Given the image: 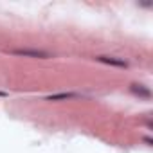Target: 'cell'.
Listing matches in <instances>:
<instances>
[{"mask_svg":"<svg viewBox=\"0 0 153 153\" xmlns=\"http://www.w3.org/2000/svg\"><path fill=\"white\" fill-rule=\"evenodd\" d=\"M13 54H15V56H24V58H40V59L51 58L49 52H45V51H38V49H15Z\"/></svg>","mask_w":153,"mask_h":153,"instance_id":"1","label":"cell"},{"mask_svg":"<svg viewBox=\"0 0 153 153\" xmlns=\"http://www.w3.org/2000/svg\"><path fill=\"white\" fill-rule=\"evenodd\" d=\"M96 59H97V61H101V63H106V65L121 67V68H126V67H128V63H126L123 58H114V56H97Z\"/></svg>","mask_w":153,"mask_h":153,"instance_id":"2","label":"cell"},{"mask_svg":"<svg viewBox=\"0 0 153 153\" xmlns=\"http://www.w3.org/2000/svg\"><path fill=\"white\" fill-rule=\"evenodd\" d=\"M130 90H131L135 96H139V97H146V99H149V97H151L149 88H148V87H144V85H137V83H133V85L130 87Z\"/></svg>","mask_w":153,"mask_h":153,"instance_id":"3","label":"cell"},{"mask_svg":"<svg viewBox=\"0 0 153 153\" xmlns=\"http://www.w3.org/2000/svg\"><path fill=\"white\" fill-rule=\"evenodd\" d=\"M74 97H78V94H74V92H59V94L47 96L45 99L47 101H67V99H74Z\"/></svg>","mask_w":153,"mask_h":153,"instance_id":"4","label":"cell"},{"mask_svg":"<svg viewBox=\"0 0 153 153\" xmlns=\"http://www.w3.org/2000/svg\"><path fill=\"white\" fill-rule=\"evenodd\" d=\"M0 97H7V94L6 92H0Z\"/></svg>","mask_w":153,"mask_h":153,"instance_id":"5","label":"cell"}]
</instances>
